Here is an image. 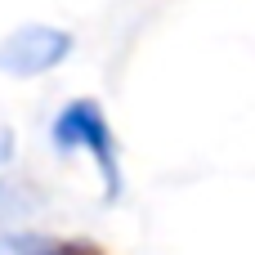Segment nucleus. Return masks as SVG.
Masks as SVG:
<instances>
[{
	"instance_id": "obj_4",
	"label": "nucleus",
	"mask_w": 255,
	"mask_h": 255,
	"mask_svg": "<svg viewBox=\"0 0 255 255\" xmlns=\"http://www.w3.org/2000/svg\"><path fill=\"white\" fill-rule=\"evenodd\" d=\"M36 202H40V197H36V193H31L27 184L18 188L13 179H0V224H13V220H27V215L36 211Z\"/></svg>"
},
{
	"instance_id": "obj_2",
	"label": "nucleus",
	"mask_w": 255,
	"mask_h": 255,
	"mask_svg": "<svg viewBox=\"0 0 255 255\" xmlns=\"http://www.w3.org/2000/svg\"><path fill=\"white\" fill-rule=\"evenodd\" d=\"M76 49V36L67 27L54 22H22L0 40V72L13 81H36L45 72H54L58 63H67Z\"/></svg>"
},
{
	"instance_id": "obj_3",
	"label": "nucleus",
	"mask_w": 255,
	"mask_h": 255,
	"mask_svg": "<svg viewBox=\"0 0 255 255\" xmlns=\"http://www.w3.org/2000/svg\"><path fill=\"white\" fill-rule=\"evenodd\" d=\"M0 255H90L72 242H58V238H45V233H0Z\"/></svg>"
},
{
	"instance_id": "obj_1",
	"label": "nucleus",
	"mask_w": 255,
	"mask_h": 255,
	"mask_svg": "<svg viewBox=\"0 0 255 255\" xmlns=\"http://www.w3.org/2000/svg\"><path fill=\"white\" fill-rule=\"evenodd\" d=\"M49 143L54 152L72 157V152H85L94 161V170L103 175V188L108 197H121V161H117V134L103 117V108L94 99H67L58 108V117L49 121Z\"/></svg>"
}]
</instances>
